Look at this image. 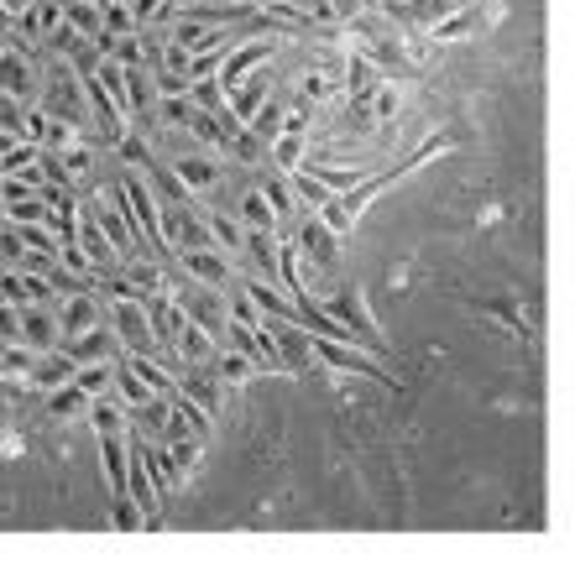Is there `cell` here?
<instances>
[{"instance_id": "2e32d148", "label": "cell", "mask_w": 575, "mask_h": 564, "mask_svg": "<svg viewBox=\"0 0 575 564\" xmlns=\"http://www.w3.org/2000/svg\"><path fill=\"white\" fill-rule=\"evenodd\" d=\"M241 256H246V267L251 277H278V230H246L241 235Z\"/></svg>"}, {"instance_id": "7c38bea8", "label": "cell", "mask_w": 575, "mask_h": 564, "mask_svg": "<svg viewBox=\"0 0 575 564\" xmlns=\"http://www.w3.org/2000/svg\"><path fill=\"white\" fill-rule=\"evenodd\" d=\"M168 168L183 178V188H189V194H210V188L225 178V168H220V162H215L210 152H199V147H183V152L168 162Z\"/></svg>"}, {"instance_id": "8fae6325", "label": "cell", "mask_w": 575, "mask_h": 564, "mask_svg": "<svg viewBox=\"0 0 575 564\" xmlns=\"http://www.w3.org/2000/svg\"><path fill=\"white\" fill-rule=\"evenodd\" d=\"M105 319V303L95 298V288H79V293H63L58 298V340L79 335V329L100 324Z\"/></svg>"}, {"instance_id": "4dcf8cb0", "label": "cell", "mask_w": 575, "mask_h": 564, "mask_svg": "<svg viewBox=\"0 0 575 564\" xmlns=\"http://www.w3.org/2000/svg\"><path fill=\"white\" fill-rule=\"evenodd\" d=\"M16 329H21V309H16V303H6V298H0V345H6V340H16Z\"/></svg>"}, {"instance_id": "52a82bcc", "label": "cell", "mask_w": 575, "mask_h": 564, "mask_svg": "<svg viewBox=\"0 0 575 564\" xmlns=\"http://www.w3.org/2000/svg\"><path fill=\"white\" fill-rule=\"evenodd\" d=\"M497 16H502V6L497 0H487V6H471V0H460V6L450 11V16H440L434 27L424 32V37H434V42H460V37H481V32H492L497 27Z\"/></svg>"}, {"instance_id": "4fadbf2b", "label": "cell", "mask_w": 575, "mask_h": 564, "mask_svg": "<svg viewBox=\"0 0 575 564\" xmlns=\"http://www.w3.org/2000/svg\"><path fill=\"white\" fill-rule=\"evenodd\" d=\"M455 6H460V0H387L382 11L393 16L403 32H429L434 21H440V16H450Z\"/></svg>"}, {"instance_id": "30bf717a", "label": "cell", "mask_w": 575, "mask_h": 564, "mask_svg": "<svg viewBox=\"0 0 575 564\" xmlns=\"http://www.w3.org/2000/svg\"><path fill=\"white\" fill-rule=\"evenodd\" d=\"M272 53H278V42H272V37H246V42H236V47H225V53H220V68H215L220 89H230L241 74H251V68H262Z\"/></svg>"}, {"instance_id": "9a60e30c", "label": "cell", "mask_w": 575, "mask_h": 564, "mask_svg": "<svg viewBox=\"0 0 575 564\" xmlns=\"http://www.w3.org/2000/svg\"><path fill=\"white\" fill-rule=\"evenodd\" d=\"M16 340L32 345V350L58 345V309H53V303H21V329H16Z\"/></svg>"}, {"instance_id": "6da1fadb", "label": "cell", "mask_w": 575, "mask_h": 564, "mask_svg": "<svg viewBox=\"0 0 575 564\" xmlns=\"http://www.w3.org/2000/svg\"><path fill=\"white\" fill-rule=\"evenodd\" d=\"M319 303H325V314H330L361 350H372V356H393V350H387L382 324H377V314H372V303H366L361 282H340V288H335L330 298H319Z\"/></svg>"}, {"instance_id": "9c48e42d", "label": "cell", "mask_w": 575, "mask_h": 564, "mask_svg": "<svg viewBox=\"0 0 575 564\" xmlns=\"http://www.w3.org/2000/svg\"><path fill=\"white\" fill-rule=\"evenodd\" d=\"M74 361H121L126 356V345H121V335L110 329V319H100V324H89V329H79V335H68V340H58Z\"/></svg>"}, {"instance_id": "d4e9b609", "label": "cell", "mask_w": 575, "mask_h": 564, "mask_svg": "<svg viewBox=\"0 0 575 564\" xmlns=\"http://www.w3.org/2000/svg\"><path fill=\"white\" fill-rule=\"evenodd\" d=\"M246 131H251V136H262V141L278 136V131H283V100H272V94H267V100L246 115Z\"/></svg>"}, {"instance_id": "ffe728a7", "label": "cell", "mask_w": 575, "mask_h": 564, "mask_svg": "<svg viewBox=\"0 0 575 564\" xmlns=\"http://www.w3.org/2000/svg\"><path fill=\"white\" fill-rule=\"evenodd\" d=\"M236 220H241L246 230H278V215H272V204H267V194H262V183H257V188H246V194H241V204H236Z\"/></svg>"}, {"instance_id": "cb8c5ba5", "label": "cell", "mask_w": 575, "mask_h": 564, "mask_svg": "<svg viewBox=\"0 0 575 564\" xmlns=\"http://www.w3.org/2000/svg\"><path fill=\"white\" fill-rule=\"evenodd\" d=\"M210 366H215V376H220V387H241L246 376L257 371V366H251V361L241 356V350H230V345H220V350H215V361H210Z\"/></svg>"}, {"instance_id": "8992f818", "label": "cell", "mask_w": 575, "mask_h": 564, "mask_svg": "<svg viewBox=\"0 0 575 564\" xmlns=\"http://www.w3.org/2000/svg\"><path fill=\"white\" fill-rule=\"evenodd\" d=\"M293 246H298V262H309L319 272H330L340 262V235L314 215V209H304V220H298V235H293Z\"/></svg>"}, {"instance_id": "f546056e", "label": "cell", "mask_w": 575, "mask_h": 564, "mask_svg": "<svg viewBox=\"0 0 575 564\" xmlns=\"http://www.w3.org/2000/svg\"><path fill=\"white\" fill-rule=\"evenodd\" d=\"M330 94H340L335 79H325V74H309L304 79V105H319V100H330Z\"/></svg>"}, {"instance_id": "7402d4cb", "label": "cell", "mask_w": 575, "mask_h": 564, "mask_svg": "<svg viewBox=\"0 0 575 564\" xmlns=\"http://www.w3.org/2000/svg\"><path fill=\"white\" fill-rule=\"evenodd\" d=\"M304 152H309V141H304V131H278L267 141V162L278 173H288V168H298V162H304Z\"/></svg>"}, {"instance_id": "5bb4252c", "label": "cell", "mask_w": 575, "mask_h": 564, "mask_svg": "<svg viewBox=\"0 0 575 564\" xmlns=\"http://www.w3.org/2000/svg\"><path fill=\"white\" fill-rule=\"evenodd\" d=\"M466 309H476V314L497 319V324H502V335L528 340V319H523V303H518V293H487V298H466Z\"/></svg>"}, {"instance_id": "1f68e13d", "label": "cell", "mask_w": 575, "mask_h": 564, "mask_svg": "<svg viewBox=\"0 0 575 564\" xmlns=\"http://www.w3.org/2000/svg\"><path fill=\"white\" fill-rule=\"evenodd\" d=\"M0 6H6V16H16V11H27L32 0H0Z\"/></svg>"}, {"instance_id": "3957f363", "label": "cell", "mask_w": 575, "mask_h": 564, "mask_svg": "<svg viewBox=\"0 0 575 564\" xmlns=\"http://www.w3.org/2000/svg\"><path fill=\"white\" fill-rule=\"evenodd\" d=\"M157 230H163V251L178 256V251H194V246H215L210 241V225H204V209L189 199V204H163L157 209Z\"/></svg>"}, {"instance_id": "ac0fdd59", "label": "cell", "mask_w": 575, "mask_h": 564, "mask_svg": "<svg viewBox=\"0 0 575 564\" xmlns=\"http://www.w3.org/2000/svg\"><path fill=\"white\" fill-rule=\"evenodd\" d=\"M142 178L152 183V194H157V199H163V204H189V199H194V194H189V188H183V178H178V173L168 168V162H163V157H157V152H152V157L142 162Z\"/></svg>"}, {"instance_id": "603a6c76", "label": "cell", "mask_w": 575, "mask_h": 564, "mask_svg": "<svg viewBox=\"0 0 575 564\" xmlns=\"http://www.w3.org/2000/svg\"><path fill=\"white\" fill-rule=\"evenodd\" d=\"M121 361H126L136 376H142V382H147L152 392H163V397H168V392H178V382H173V376H168L163 366H157V356H142V350H126Z\"/></svg>"}, {"instance_id": "e0dca14e", "label": "cell", "mask_w": 575, "mask_h": 564, "mask_svg": "<svg viewBox=\"0 0 575 564\" xmlns=\"http://www.w3.org/2000/svg\"><path fill=\"white\" fill-rule=\"evenodd\" d=\"M100 460H105L110 497H126V429H105L100 434Z\"/></svg>"}, {"instance_id": "5b68a950", "label": "cell", "mask_w": 575, "mask_h": 564, "mask_svg": "<svg viewBox=\"0 0 575 564\" xmlns=\"http://www.w3.org/2000/svg\"><path fill=\"white\" fill-rule=\"evenodd\" d=\"M37 53H27V47L16 42H0V94L16 105H32L37 100Z\"/></svg>"}, {"instance_id": "d6986e66", "label": "cell", "mask_w": 575, "mask_h": 564, "mask_svg": "<svg viewBox=\"0 0 575 564\" xmlns=\"http://www.w3.org/2000/svg\"><path fill=\"white\" fill-rule=\"evenodd\" d=\"M262 194H267V204H272V215H278V225L283 220H298L304 209H298V199H293V188H288V173H262Z\"/></svg>"}, {"instance_id": "83f0119b", "label": "cell", "mask_w": 575, "mask_h": 564, "mask_svg": "<svg viewBox=\"0 0 575 564\" xmlns=\"http://www.w3.org/2000/svg\"><path fill=\"white\" fill-rule=\"evenodd\" d=\"M450 147H455V141H450L445 131H434V136H424V141H419V147H413V152L403 157V162H408V173H419V168H424V162H434V157H445Z\"/></svg>"}, {"instance_id": "ba28073f", "label": "cell", "mask_w": 575, "mask_h": 564, "mask_svg": "<svg viewBox=\"0 0 575 564\" xmlns=\"http://www.w3.org/2000/svg\"><path fill=\"white\" fill-rule=\"evenodd\" d=\"M173 262H178V272H183V277L204 282V288H230V282H236V272H230V256H225L220 246H194V251H178Z\"/></svg>"}, {"instance_id": "484cf974", "label": "cell", "mask_w": 575, "mask_h": 564, "mask_svg": "<svg viewBox=\"0 0 575 564\" xmlns=\"http://www.w3.org/2000/svg\"><path fill=\"white\" fill-rule=\"evenodd\" d=\"M89 408V392H79L74 382H63V387H48V413L63 423V418H79Z\"/></svg>"}, {"instance_id": "7a4b0ae2", "label": "cell", "mask_w": 575, "mask_h": 564, "mask_svg": "<svg viewBox=\"0 0 575 564\" xmlns=\"http://www.w3.org/2000/svg\"><path fill=\"white\" fill-rule=\"evenodd\" d=\"M314 345V361L330 366V371H351V376H372V382L393 387L398 392V376L382 371V356H372V350H361L356 340H335V335H309Z\"/></svg>"}, {"instance_id": "f1b7e54d", "label": "cell", "mask_w": 575, "mask_h": 564, "mask_svg": "<svg viewBox=\"0 0 575 564\" xmlns=\"http://www.w3.org/2000/svg\"><path fill=\"white\" fill-rule=\"evenodd\" d=\"M110 523L121 528V533H142L147 517H142V507H136L131 497H110Z\"/></svg>"}, {"instance_id": "4316f807", "label": "cell", "mask_w": 575, "mask_h": 564, "mask_svg": "<svg viewBox=\"0 0 575 564\" xmlns=\"http://www.w3.org/2000/svg\"><path fill=\"white\" fill-rule=\"evenodd\" d=\"M366 105H372V115H377V121H398V110H403V94L393 89V74H387V79L372 89V100H366Z\"/></svg>"}, {"instance_id": "277c9868", "label": "cell", "mask_w": 575, "mask_h": 564, "mask_svg": "<svg viewBox=\"0 0 575 564\" xmlns=\"http://www.w3.org/2000/svg\"><path fill=\"white\" fill-rule=\"evenodd\" d=\"M105 319H110V329L121 335V345L126 350H142V356H157V335H152V324H147V303L142 298H110L105 303Z\"/></svg>"}, {"instance_id": "44dd1931", "label": "cell", "mask_w": 575, "mask_h": 564, "mask_svg": "<svg viewBox=\"0 0 575 564\" xmlns=\"http://www.w3.org/2000/svg\"><path fill=\"white\" fill-rule=\"evenodd\" d=\"M204 225H210V241L225 251V256H241V235L246 225L236 215H225V209H204Z\"/></svg>"}]
</instances>
